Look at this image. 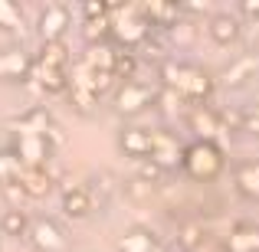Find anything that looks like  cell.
I'll list each match as a JSON object with an SVG mask.
<instances>
[{"label": "cell", "instance_id": "obj_15", "mask_svg": "<svg viewBox=\"0 0 259 252\" xmlns=\"http://www.w3.org/2000/svg\"><path fill=\"white\" fill-rule=\"evenodd\" d=\"M50 121H53V118L46 115V108H30V112H23L20 118H13L10 128H13L17 134H43Z\"/></svg>", "mask_w": 259, "mask_h": 252}, {"label": "cell", "instance_id": "obj_24", "mask_svg": "<svg viewBox=\"0 0 259 252\" xmlns=\"http://www.w3.org/2000/svg\"><path fill=\"white\" fill-rule=\"evenodd\" d=\"M0 229H4L7 236H26V229H30V220H26L23 210H7L4 216H0Z\"/></svg>", "mask_w": 259, "mask_h": 252}, {"label": "cell", "instance_id": "obj_35", "mask_svg": "<svg viewBox=\"0 0 259 252\" xmlns=\"http://www.w3.org/2000/svg\"><path fill=\"white\" fill-rule=\"evenodd\" d=\"M243 13H249V17H259V0L253 4V0H246V4H243Z\"/></svg>", "mask_w": 259, "mask_h": 252}, {"label": "cell", "instance_id": "obj_34", "mask_svg": "<svg viewBox=\"0 0 259 252\" xmlns=\"http://www.w3.org/2000/svg\"><path fill=\"white\" fill-rule=\"evenodd\" d=\"M82 17L85 20H102V17H108V7L105 4H85L82 7Z\"/></svg>", "mask_w": 259, "mask_h": 252}, {"label": "cell", "instance_id": "obj_1", "mask_svg": "<svg viewBox=\"0 0 259 252\" xmlns=\"http://www.w3.org/2000/svg\"><path fill=\"white\" fill-rule=\"evenodd\" d=\"M181 167L187 170L190 177H197V180H213V177L223 170V158L210 141H197V144L184 147Z\"/></svg>", "mask_w": 259, "mask_h": 252}, {"label": "cell", "instance_id": "obj_6", "mask_svg": "<svg viewBox=\"0 0 259 252\" xmlns=\"http://www.w3.org/2000/svg\"><path fill=\"white\" fill-rule=\"evenodd\" d=\"M181 158H184V147L177 144L174 134L151 131V151H148V161H154L161 170H167V167H177V164H181Z\"/></svg>", "mask_w": 259, "mask_h": 252}, {"label": "cell", "instance_id": "obj_27", "mask_svg": "<svg viewBox=\"0 0 259 252\" xmlns=\"http://www.w3.org/2000/svg\"><path fill=\"white\" fill-rule=\"evenodd\" d=\"M0 26H4V30H20V26H23V13H20L17 4L0 0Z\"/></svg>", "mask_w": 259, "mask_h": 252}, {"label": "cell", "instance_id": "obj_19", "mask_svg": "<svg viewBox=\"0 0 259 252\" xmlns=\"http://www.w3.org/2000/svg\"><path fill=\"white\" fill-rule=\"evenodd\" d=\"M118 252H158V242H154L151 233H145V229H132V233H125L118 239Z\"/></svg>", "mask_w": 259, "mask_h": 252}, {"label": "cell", "instance_id": "obj_22", "mask_svg": "<svg viewBox=\"0 0 259 252\" xmlns=\"http://www.w3.org/2000/svg\"><path fill=\"white\" fill-rule=\"evenodd\" d=\"M36 63L50 66V69H66V63H69V49H66L63 39H59V43H43Z\"/></svg>", "mask_w": 259, "mask_h": 252}, {"label": "cell", "instance_id": "obj_20", "mask_svg": "<svg viewBox=\"0 0 259 252\" xmlns=\"http://www.w3.org/2000/svg\"><path fill=\"white\" fill-rule=\"evenodd\" d=\"M236 190L249 200H259V164H240L236 167Z\"/></svg>", "mask_w": 259, "mask_h": 252}, {"label": "cell", "instance_id": "obj_23", "mask_svg": "<svg viewBox=\"0 0 259 252\" xmlns=\"http://www.w3.org/2000/svg\"><path fill=\"white\" fill-rule=\"evenodd\" d=\"M138 72V53H115L112 59V79H135Z\"/></svg>", "mask_w": 259, "mask_h": 252}, {"label": "cell", "instance_id": "obj_16", "mask_svg": "<svg viewBox=\"0 0 259 252\" xmlns=\"http://www.w3.org/2000/svg\"><path fill=\"white\" fill-rule=\"evenodd\" d=\"M30 63H33V59L26 56V53H20V49L0 53V79H26Z\"/></svg>", "mask_w": 259, "mask_h": 252}, {"label": "cell", "instance_id": "obj_2", "mask_svg": "<svg viewBox=\"0 0 259 252\" xmlns=\"http://www.w3.org/2000/svg\"><path fill=\"white\" fill-rule=\"evenodd\" d=\"M108 10L118 13L115 20H108V36H115L118 43H125V46H138L141 39L151 36V26L145 23V17H141L135 7H108Z\"/></svg>", "mask_w": 259, "mask_h": 252}, {"label": "cell", "instance_id": "obj_25", "mask_svg": "<svg viewBox=\"0 0 259 252\" xmlns=\"http://www.w3.org/2000/svg\"><path fill=\"white\" fill-rule=\"evenodd\" d=\"M203 242V226H197V223H190V226L181 229V236H177V242L171 246V252H194L197 246Z\"/></svg>", "mask_w": 259, "mask_h": 252}, {"label": "cell", "instance_id": "obj_17", "mask_svg": "<svg viewBox=\"0 0 259 252\" xmlns=\"http://www.w3.org/2000/svg\"><path fill=\"white\" fill-rule=\"evenodd\" d=\"M210 36H213V43L230 46L236 36H240V20L230 17V13H217V17L210 20Z\"/></svg>", "mask_w": 259, "mask_h": 252}, {"label": "cell", "instance_id": "obj_31", "mask_svg": "<svg viewBox=\"0 0 259 252\" xmlns=\"http://www.w3.org/2000/svg\"><path fill=\"white\" fill-rule=\"evenodd\" d=\"M240 131L259 134V108H246V112L240 115Z\"/></svg>", "mask_w": 259, "mask_h": 252}, {"label": "cell", "instance_id": "obj_32", "mask_svg": "<svg viewBox=\"0 0 259 252\" xmlns=\"http://www.w3.org/2000/svg\"><path fill=\"white\" fill-rule=\"evenodd\" d=\"M72 102H76L79 112H89L92 105H99V98H95L92 92H82V88H72Z\"/></svg>", "mask_w": 259, "mask_h": 252}, {"label": "cell", "instance_id": "obj_21", "mask_svg": "<svg viewBox=\"0 0 259 252\" xmlns=\"http://www.w3.org/2000/svg\"><path fill=\"white\" fill-rule=\"evenodd\" d=\"M190 128H194V131L200 134L203 141H210L217 131H223V128H220V118H217V112H207V108H197V112L190 115Z\"/></svg>", "mask_w": 259, "mask_h": 252}, {"label": "cell", "instance_id": "obj_14", "mask_svg": "<svg viewBox=\"0 0 259 252\" xmlns=\"http://www.w3.org/2000/svg\"><path fill=\"white\" fill-rule=\"evenodd\" d=\"M227 246H230V252H259V226H253V223H236Z\"/></svg>", "mask_w": 259, "mask_h": 252}, {"label": "cell", "instance_id": "obj_3", "mask_svg": "<svg viewBox=\"0 0 259 252\" xmlns=\"http://www.w3.org/2000/svg\"><path fill=\"white\" fill-rule=\"evenodd\" d=\"M154 98H158V92H154V88H148V85H141V82H125V85L115 88V108H118L121 115H138V112H145Z\"/></svg>", "mask_w": 259, "mask_h": 252}, {"label": "cell", "instance_id": "obj_10", "mask_svg": "<svg viewBox=\"0 0 259 252\" xmlns=\"http://www.w3.org/2000/svg\"><path fill=\"white\" fill-rule=\"evenodd\" d=\"M26 79H33L43 92H66V85H69V79H66L63 69H50V66H43V63H30Z\"/></svg>", "mask_w": 259, "mask_h": 252}, {"label": "cell", "instance_id": "obj_11", "mask_svg": "<svg viewBox=\"0 0 259 252\" xmlns=\"http://www.w3.org/2000/svg\"><path fill=\"white\" fill-rule=\"evenodd\" d=\"M118 144H121V151H125L128 158L145 161L148 151H151V131H145V128H125L121 138H118Z\"/></svg>", "mask_w": 259, "mask_h": 252}, {"label": "cell", "instance_id": "obj_9", "mask_svg": "<svg viewBox=\"0 0 259 252\" xmlns=\"http://www.w3.org/2000/svg\"><path fill=\"white\" fill-rule=\"evenodd\" d=\"M95 210L92 203V193L85 187H66L63 190V213L72 216V220H85L89 213Z\"/></svg>", "mask_w": 259, "mask_h": 252}, {"label": "cell", "instance_id": "obj_30", "mask_svg": "<svg viewBox=\"0 0 259 252\" xmlns=\"http://www.w3.org/2000/svg\"><path fill=\"white\" fill-rule=\"evenodd\" d=\"M43 141L50 144V151H53V147H59V144H66V134H63V128H59L56 121H50V125H46V131H43Z\"/></svg>", "mask_w": 259, "mask_h": 252}, {"label": "cell", "instance_id": "obj_18", "mask_svg": "<svg viewBox=\"0 0 259 252\" xmlns=\"http://www.w3.org/2000/svg\"><path fill=\"white\" fill-rule=\"evenodd\" d=\"M112 59H115V49L108 43H95L89 46V53L82 56V66L92 72H112Z\"/></svg>", "mask_w": 259, "mask_h": 252}, {"label": "cell", "instance_id": "obj_33", "mask_svg": "<svg viewBox=\"0 0 259 252\" xmlns=\"http://www.w3.org/2000/svg\"><path fill=\"white\" fill-rule=\"evenodd\" d=\"M7 196H10V210H20V203L26 200V193H23V187L20 183H7V187H0Z\"/></svg>", "mask_w": 259, "mask_h": 252}, {"label": "cell", "instance_id": "obj_28", "mask_svg": "<svg viewBox=\"0 0 259 252\" xmlns=\"http://www.w3.org/2000/svg\"><path fill=\"white\" fill-rule=\"evenodd\" d=\"M85 39H89V46H95V43H105L108 39V17H102V20H85Z\"/></svg>", "mask_w": 259, "mask_h": 252}, {"label": "cell", "instance_id": "obj_7", "mask_svg": "<svg viewBox=\"0 0 259 252\" xmlns=\"http://www.w3.org/2000/svg\"><path fill=\"white\" fill-rule=\"evenodd\" d=\"M26 236H30V242L39 252H59V249H66L63 229H59L56 223H50V220H36L30 229H26Z\"/></svg>", "mask_w": 259, "mask_h": 252}, {"label": "cell", "instance_id": "obj_13", "mask_svg": "<svg viewBox=\"0 0 259 252\" xmlns=\"http://www.w3.org/2000/svg\"><path fill=\"white\" fill-rule=\"evenodd\" d=\"M256 69H259V56H243V59H236V63L223 72L220 82L227 88H240V85H246V79H253Z\"/></svg>", "mask_w": 259, "mask_h": 252}, {"label": "cell", "instance_id": "obj_5", "mask_svg": "<svg viewBox=\"0 0 259 252\" xmlns=\"http://www.w3.org/2000/svg\"><path fill=\"white\" fill-rule=\"evenodd\" d=\"M69 20H72V10L66 4H50L43 13H39V36L43 43H59L63 33L69 30Z\"/></svg>", "mask_w": 259, "mask_h": 252}, {"label": "cell", "instance_id": "obj_8", "mask_svg": "<svg viewBox=\"0 0 259 252\" xmlns=\"http://www.w3.org/2000/svg\"><path fill=\"white\" fill-rule=\"evenodd\" d=\"M210 88H213V79H210L203 69L190 66L187 76H184V82H181V88H177V95H181L184 102H203L210 95Z\"/></svg>", "mask_w": 259, "mask_h": 252}, {"label": "cell", "instance_id": "obj_4", "mask_svg": "<svg viewBox=\"0 0 259 252\" xmlns=\"http://www.w3.org/2000/svg\"><path fill=\"white\" fill-rule=\"evenodd\" d=\"M10 154L23 167H46V161H50L53 151H50V144L43 141V134H17Z\"/></svg>", "mask_w": 259, "mask_h": 252}, {"label": "cell", "instance_id": "obj_29", "mask_svg": "<svg viewBox=\"0 0 259 252\" xmlns=\"http://www.w3.org/2000/svg\"><path fill=\"white\" fill-rule=\"evenodd\" d=\"M161 177H164V170H161L158 164H154V161H138V177H135V180L138 183H145V187H151V183H158Z\"/></svg>", "mask_w": 259, "mask_h": 252}, {"label": "cell", "instance_id": "obj_26", "mask_svg": "<svg viewBox=\"0 0 259 252\" xmlns=\"http://www.w3.org/2000/svg\"><path fill=\"white\" fill-rule=\"evenodd\" d=\"M23 170L26 167L20 164L10 151H0V187H7V183H20V174H23Z\"/></svg>", "mask_w": 259, "mask_h": 252}, {"label": "cell", "instance_id": "obj_12", "mask_svg": "<svg viewBox=\"0 0 259 252\" xmlns=\"http://www.w3.org/2000/svg\"><path fill=\"white\" fill-rule=\"evenodd\" d=\"M20 187H23L26 196L39 200V196H46L53 190V177L46 174V167H26L23 174H20Z\"/></svg>", "mask_w": 259, "mask_h": 252}]
</instances>
